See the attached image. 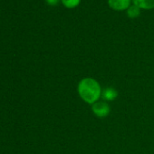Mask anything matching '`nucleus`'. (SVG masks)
<instances>
[{
    "mask_svg": "<svg viewBox=\"0 0 154 154\" xmlns=\"http://www.w3.org/2000/svg\"><path fill=\"white\" fill-rule=\"evenodd\" d=\"M140 8L135 5H131L127 9V16L130 17V18H136L137 17L140 16Z\"/></svg>",
    "mask_w": 154,
    "mask_h": 154,
    "instance_id": "obj_6",
    "label": "nucleus"
},
{
    "mask_svg": "<svg viewBox=\"0 0 154 154\" xmlns=\"http://www.w3.org/2000/svg\"><path fill=\"white\" fill-rule=\"evenodd\" d=\"M45 1L49 6H56L61 0H45Z\"/></svg>",
    "mask_w": 154,
    "mask_h": 154,
    "instance_id": "obj_8",
    "label": "nucleus"
},
{
    "mask_svg": "<svg viewBox=\"0 0 154 154\" xmlns=\"http://www.w3.org/2000/svg\"><path fill=\"white\" fill-rule=\"evenodd\" d=\"M131 0H108V5L111 8L117 11L128 9Z\"/></svg>",
    "mask_w": 154,
    "mask_h": 154,
    "instance_id": "obj_3",
    "label": "nucleus"
},
{
    "mask_svg": "<svg viewBox=\"0 0 154 154\" xmlns=\"http://www.w3.org/2000/svg\"><path fill=\"white\" fill-rule=\"evenodd\" d=\"M102 92L103 89L98 81L92 77H85L77 85V93L81 99L91 105L100 100Z\"/></svg>",
    "mask_w": 154,
    "mask_h": 154,
    "instance_id": "obj_1",
    "label": "nucleus"
},
{
    "mask_svg": "<svg viewBox=\"0 0 154 154\" xmlns=\"http://www.w3.org/2000/svg\"><path fill=\"white\" fill-rule=\"evenodd\" d=\"M61 2L66 8H74L78 7L81 0H61Z\"/></svg>",
    "mask_w": 154,
    "mask_h": 154,
    "instance_id": "obj_7",
    "label": "nucleus"
},
{
    "mask_svg": "<svg viewBox=\"0 0 154 154\" xmlns=\"http://www.w3.org/2000/svg\"><path fill=\"white\" fill-rule=\"evenodd\" d=\"M92 112L98 118H105L111 112V107L105 101H98L92 104Z\"/></svg>",
    "mask_w": 154,
    "mask_h": 154,
    "instance_id": "obj_2",
    "label": "nucleus"
},
{
    "mask_svg": "<svg viewBox=\"0 0 154 154\" xmlns=\"http://www.w3.org/2000/svg\"><path fill=\"white\" fill-rule=\"evenodd\" d=\"M133 5L142 9H152L154 8V0H131Z\"/></svg>",
    "mask_w": 154,
    "mask_h": 154,
    "instance_id": "obj_5",
    "label": "nucleus"
},
{
    "mask_svg": "<svg viewBox=\"0 0 154 154\" xmlns=\"http://www.w3.org/2000/svg\"><path fill=\"white\" fill-rule=\"evenodd\" d=\"M117 97H118V92L113 87H106L102 92L101 98L103 99V101L112 102L114 101Z\"/></svg>",
    "mask_w": 154,
    "mask_h": 154,
    "instance_id": "obj_4",
    "label": "nucleus"
}]
</instances>
